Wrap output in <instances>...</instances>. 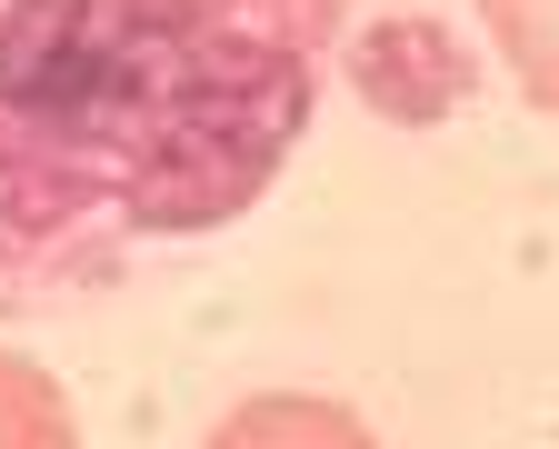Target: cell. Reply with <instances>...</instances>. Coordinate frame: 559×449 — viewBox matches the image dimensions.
Returning a JSON list of instances; mask_svg holds the SVG:
<instances>
[{
  "instance_id": "277c9868",
  "label": "cell",
  "mask_w": 559,
  "mask_h": 449,
  "mask_svg": "<svg viewBox=\"0 0 559 449\" xmlns=\"http://www.w3.org/2000/svg\"><path fill=\"white\" fill-rule=\"evenodd\" d=\"M489 31L510 40L530 101H549V110H559V0H489Z\"/></svg>"
},
{
  "instance_id": "7a4b0ae2",
  "label": "cell",
  "mask_w": 559,
  "mask_h": 449,
  "mask_svg": "<svg viewBox=\"0 0 559 449\" xmlns=\"http://www.w3.org/2000/svg\"><path fill=\"white\" fill-rule=\"evenodd\" d=\"M210 449H380V439L330 400H250L240 420H221Z\"/></svg>"
},
{
  "instance_id": "6da1fadb",
  "label": "cell",
  "mask_w": 559,
  "mask_h": 449,
  "mask_svg": "<svg viewBox=\"0 0 559 449\" xmlns=\"http://www.w3.org/2000/svg\"><path fill=\"white\" fill-rule=\"evenodd\" d=\"M349 0H0V280L210 240L290 170Z\"/></svg>"
},
{
  "instance_id": "3957f363",
  "label": "cell",
  "mask_w": 559,
  "mask_h": 449,
  "mask_svg": "<svg viewBox=\"0 0 559 449\" xmlns=\"http://www.w3.org/2000/svg\"><path fill=\"white\" fill-rule=\"evenodd\" d=\"M0 449H70V410L31 359L0 350Z\"/></svg>"
}]
</instances>
